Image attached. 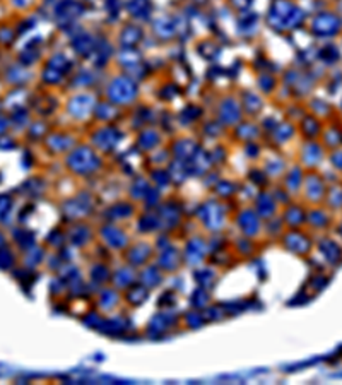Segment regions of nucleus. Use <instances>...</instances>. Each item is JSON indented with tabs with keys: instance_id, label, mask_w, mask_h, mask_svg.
Instances as JSON below:
<instances>
[{
	"instance_id": "nucleus-1",
	"label": "nucleus",
	"mask_w": 342,
	"mask_h": 385,
	"mask_svg": "<svg viewBox=\"0 0 342 385\" xmlns=\"http://www.w3.org/2000/svg\"><path fill=\"white\" fill-rule=\"evenodd\" d=\"M68 164H70L72 170H75L77 173H89V171L98 168L99 161L92 151L86 149V147H80V149H77L70 156Z\"/></svg>"
},
{
	"instance_id": "nucleus-2",
	"label": "nucleus",
	"mask_w": 342,
	"mask_h": 385,
	"mask_svg": "<svg viewBox=\"0 0 342 385\" xmlns=\"http://www.w3.org/2000/svg\"><path fill=\"white\" fill-rule=\"evenodd\" d=\"M110 98L116 103H128L135 98L137 94V86L130 79L127 77H118L111 82L110 86Z\"/></svg>"
},
{
	"instance_id": "nucleus-3",
	"label": "nucleus",
	"mask_w": 342,
	"mask_h": 385,
	"mask_svg": "<svg viewBox=\"0 0 342 385\" xmlns=\"http://www.w3.org/2000/svg\"><path fill=\"white\" fill-rule=\"evenodd\" d=\"M68 108H70V113L74 115L75 118H82L86 117L87 113L91 111L92 108V98H89V96H77V98H74L70 101V105H68Z\"/></svg>"
},
{
	"instance_id": "nucleus-4",
	"label": "nucleus",
	"mask_w": 342,
	"mask_h": 385,
	"mask_svg": "<svg viewBox=\"0 0 342 385\" xmlns=\"http://www.w3.org/2000/svg\"><path fill=\"white\" fill-rule=\"evenodd\" d=\"M118 132L115 130V128H103V130H99L98 134L94 135V142L98 144L99 147H103V149H110V147H113L116 142H118Z\"/></svg>"
},
{
	"instance_id": "nucleus-5",
	"label": "nucleus",
	"mask_w": 342,
	"mask_h": 385,
	"mask_svg": "<svg viewBox=\"0 0 342 385\" xmlns=\"http://www.w3.org/2000/svg\"><path fill=\"white\" fill-rule=\"evenodd\" d=\"M221 118L226 123H235L240 118V108L233 99H228V101L223 103V106H221Z\"/></svg>"
},
{
	"instance_id": "nucleus-6",
	"label": "nucleus",
	"mask_w": 342,
	"mask_h": 385,
	"mask_svg": "<svg viewBox=\"0 0 342 385\" xmlns=\"http://www.w3.org/2000/svg\"><path fill=\"white\" fill-rule=\"evenodd\" d=\"M140 36H142V33H140L139 27L127 26L125 29H123V33H122V43H123V45H127V46L135 45V43L140 39Z\"/></svg>"
},
{
	"instance_id": "nucleus-7",
	"label": "nucleus",
	"mask_w": 342,
	"mask_h": 385,
	"mask_svg": "<svg viewBox=\"0 0 342 385\" xmlns=\"http://www.w3.org/2000/svg\"><path fill=\"white\" fill-rule=\"evenodd\" d=\"M128 10L135 15V17H146L149 12V2L147 0H132L128 3Z\"/></svg>"
},
{
	"instance_id": "nucleus-8",
	"label": "nucleus",
	"mask_w": 342,
	"mask_h": 385,
	"mask_svg": "<svg viewBox=\"0 0 342 385\" xmlns=\"http://www.w3.org/2000/svg\"><path fill=\"white\" fill-rule=\"evenodd\" d=\"M156 33L161 34L163 38H168L175 33V27H173V22L168 21V19H161L159 22H156Z\"/></svg>"
},
{
	"instance_id": "nucleus-9",
	"label": "nucleus",
	"mask_w": 342,
	"mask_h": 385,
	"mask_svg": "<svg viewBox=\"0 0 342 385\" xmlns=\"http://www.w3.org/2000/svg\"><path fill=\"white\" fill-rule=\"evenodd\" d=\"M74 46H75V50H77L79 53H87V51H89L91 48H92V39H91V36H87V34L79 36V38L75 39Z\"/></svg>"
},
{
	"instance_id": "nucleus-10",
	"label": "nucleus",
	"mask_w": 342,
	"mask_h": 385,
	"mask_svg": "<svg viewBox=\"0 0 342 385\" xmlns=\"http://www.w3.org/2000/svg\"><path fill=\"white\" fill-rule=\"evenodd\" d=\"M140 146L146 147V149H149V147H152L156 142H158V135L154 134V132H144L142 135H140Z\"/></svg>"
},
{
	"instance_id": "nucleus-11",
	"label": "nucleus",
	"mask_w": 342,
	"mask_h": 385,
	"mask_svg": "<svg viewBox=\"0 0 342 385\" xmlns=\"http://www.w3.org/2000/svg\"><path fill=\"white\" fill-rule=\"evenodd\" d=\"M245 103H247V108H248V111H259V108H260V99L257 98L255 94H247L245 96Z\"/></svg>"
},
{
	"instance_id": "nucleus-12",
	"label": "nucleus",
	"mask_w": 342,
	"mask_h": 385,
	"mask_svg": "<svg viewBox=\"0 0 342 385\" xmlns=\"http://www.w3.org/2000/svg\"><path fill=\"white\" fill-rule=\"evenodd\" d=\"M176 154L178 156H190V152H192V149H194V144L192 142H180V144H176Z\"/></svg>"
},
{
	"instance_id": "nucleus-13",
	"label": "nucleus",
	"mask_w": 342,
	"mask_h": 385,
	"mask_svg": "<svg viewBox=\"0 0 342 385\" xmlns=\"http://www.w3.org/2000/svg\"><path fill=\"white\" fill-rule=\"evenodd\" d=\"M238 134H241V137H245V139H250V137H255L257 135V128L253 125H243L240 128Z\"/></svg>"
},
{
	"instance_id": "nucleus-14",
	"label": "nucleus",
	"mask_w": 342,
	"mask_h": 385,
	"mask_svg": "<svg viewBox=\"0 0 342 385\" xmlns=\"http://www.w3.org/2000/svg\"><path fill=\"white\" fill-rule=\"evenodd\" d=\"M248 2H250V0H233V3H235L236 7H247Z\"/></svg>"
}]
</instances>
